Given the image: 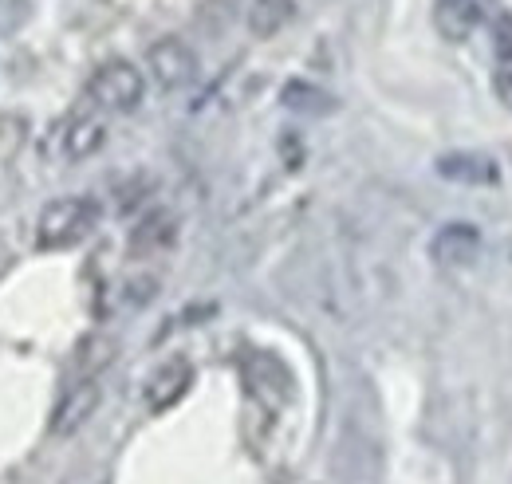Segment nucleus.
Wrapping results in <instances>:
<instances>
[{"mask_svg":"<svg viewBox=\"0 0 512 484\" xmlns=\"http://www.w3.org/2000/svg\"><path fill=\"white\" fill-rule=\"evenodd\" d=\"M146 67H150V79L162 91H182V87H190L193 79H197V56H193V48L186 40H174V36L150 44Z\"/></svg>","mask_w":512,"mask_h":484,"instance_id":"3","label":"nucleus"},{"mask_svg":"<svg viewBox=\"0 0 512 484\" xmlns=\"http://www.w3.org/2000/svg\"><path fill=\"white\" fill-rule=\"evenodd\" d=\"M107 142V126L99 119H75V126L64 134V154L71 162H83L91 158L99 146Z\"/></svg>","mask_w":512,"mask_h":484,"instance_id":"11","label":"nucleus"},{"mask_svg":"<svg viewBox=\"0 0 512 484\" xmlns=\"http://www.w3.org/2000/svg\"><path fill=\"white\" fill-rule=\"evenodd\" d=\"M280 99H284V107H288L292 115H308V119H323V115H331V111H335V99H331L323 87L304 83V79L288 83Z\"/></svg>","mask_w":512,"mask_h":484,"instance_id":"9","label":"nucleus"},{"mask_svg":"<svg viewBox=\"0 0 512 484\" xmlns=\"http://www.w3.org/2000/svg\"><path fill=\"white\" fill-rule=\"evenodd\" d=\"M99 225V205L91 197H60L52 205H44L40 221H36V244L56 252L71 244L87 241Z\"/></svg>","mask_w":512,"mask_h":484,"instance_id":"1","label":"nucleus"},{"mask_svg":"<svg viewBox=\"0 0 512 484\" xmlns=\"http://www.w3.org/2000/svg\"><path fill=\"white\" fill-rule=\"evenodd\" d=\"M170 241H174V217L154 213L146 225H138V229H134L130 248H134V252H154V248H166Z\"/></svg>","mask_w":512,"mask_h":484,"instance_id":"12","label":"nucleus"},{"mask_svg":"<svg viewBox=\"0 0 512 484\" xmlns=\"http://www.w3.org/2000/svg\"><path fill=\"white\" fill-rule=\"evenodd\" d=\"M193 382V366L186 359H170L166 366H158L154 374H150V382H146V406L154 410V414H162V410H170L186 390H190Z\"/></svg>","mask_w":512,"mask_h":484,"instance_id":"6","label":"nucleus"},{"mask_svg":"<svg viewBox=\"0 0 512 484\" xmlns=\"http://www.w3.org/2000/svg\"><path fill=\"white\" fill-rule=\"evenodd\" d=\"M292 12H296V0H253L249 28H253V36L268 40V36H276L292 20Z\"/></svg>","mask_w":512,"mask_h":484,"instance_id":"10","label":"nucleus"},{"mask_svg":"<svg viewBox=\"0 0 512 484\" xmlns=\"http://www.w3.org/2000/svg\"><path fill=\"white\" fill-rule=\"evenodd\" d=\"M142 91H146L142 71L127 60L103 63V67L87 79V99H91L99 111H107V115H127V111H134V107L142 103Z\"/></svg>","mask_w":512,"mask_h":484,"instance_id":"2","label":"nucleus"},{"mask_svg":"<svg viewBox=\"0 0 512 484\" xmlns=\"http://www.w3.org/2000/svg\"><path fill=\"white\" fill-rule=\"evenodd\" d=\"M430 256H434L442 268H469V264H477V256H481V233H477L473 225H465V221H449V225H442V229L434 233Z\"/></svg>","mask_w":512,"mask_h":484,"instance_id":"4","label":"nucleus"},{"mask_svg":"<svg viewBox=\"0 0 512 484\" xmlns=\"http://www.w3.org/2000/svg\"><path fill=\"white\" fill-rule=\"evenodd\" d=\"M438 174L446 182L457 185H497L501 182V170L489 154L481 150H453V154H442L438 158Z\"/></svg>","mask_w":512,"mask_h":484,"instance_id":"5","label":"nucleus"},{"mask_svg":"<svg viewBox=\"0 0 512 484\" xmlns=\"http://www.w3.org/2000/svg\"><path fill=\"white\" fill-rule=\"evenodd\" d=\"M493 91H497L501 107H505V111H512V60H505V67L493 75Z\"/></svg>","mask_w":512,"mask_h":484,"instance_id":"14","label":"nucleus"},{"mask_svg":"<svg viewBox=\"0 0 512 484\" xmlns=\"http://www.w3.org/2000/svg\"><path fill=\"white\" fill-rule=\"evenodd\" d=\"M489 32H493V52L501 60H512V12H497Z\"/></svg>","mask_w":512,"mask_h":484,"instance_id":"13","label":"nucleus"},{"mask_svg":"<svg viewBox=\"0 0 512 484\" xmlns=\"http://www.w3.org/2000/svg\"><path fill=\"white\" fill-rule=\"evenodd\" d=\"M99 406V382L95 378H87V382H79L71 394H67L64 402H60V410H56V422L52 429L64 437L71 429H79V425L91 418V410Z\"/></svg>","mask_w":512,"mask_h":484,"instance_id":"8","label":"nucleus"},{"mask_svg":"<svg viewBox=\"0 0 512 484\" xmlns=\"http://www.w3.org/2000/svg\"><path fill=\"white\" fill-rule=\"evenodd\" d=\"M477 24H481V0H438L434 4V28L449 44L469 40Z\"/></svg>","mask_w":512,"mask_h":484,"instance_id":"7","label":"nucleus"}]
</instances>
